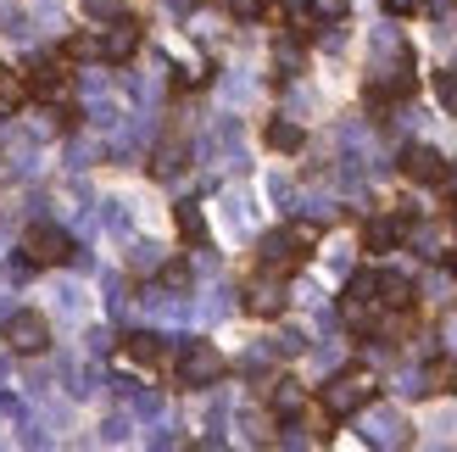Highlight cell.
<instances>
[{"mask_svg": "<svg viewBox=\"0 0 457 452\" xmlns=\"http://www.w3.org/2000/svg\"><path fill=\"white\" fill-rule=\"evenodd\" d=\"M374 397H379V374L357 364V369H340V374L329 380V386L318 391V408H324L329 419H352V414L369 408Z\"/></svg>", "mask_w": 457, "mask_h": 452, "instance_id": "6da1fadb", "label": "cell"}, {"mask_svg": "<svg viewBox=\"0 0 457 452\" xmlns=\"http://www.w3.org/2000/svg\"><path fill=\"white\" fill-rule=\"evenodd\" d=\"M318 246V223H285V230L262 235V252H257V268H273V274H295Z\"/></svg>", "mask_w": 457, "mask_h": 452, "instance_id": "7a4b0ae2", "label": "cell"}, {"mask_svg": "<svg viewBox=\"0 0 457 452\" xmlns=\"http://www.w3.org/2000/svg\"><path fill=\"white\" fill-rule=\"evenodd\" d=\"M223 352L218 347H207V341H190V347H179V357H173V380L185 391H201V386H218L223 380Z\"/></svg>", "mask_w": 457, "mask_h": 452, "instance_id": "3957f363", "label": "cell"}, {"mask_svg": "<svg viewBox=\"0 0 457 452\" xmlns=\"http://www.w3.org/2000/svg\"><path fill=\"white\" fill-rule=\"evenodd\" d=\"M22 263H34V268L73 263V235L56 230V223H29L22 230Z\"/></svg>", "mask_w": 457, "mask_h": 452, "instance_id": "277c9868", "label": "cell"}, {"mask_svg": "<svg viewBox=\"0 0 457 452\" xmlns=\"http://www.w3.org/2000/svg\"><path fill=\"white\" fill-rule=\"evenodd\" d=\"M285 307H290V285H285V274L257 268V280L245 285V313H251V319H279Z\"/></svg>", "mask_w": 457, "mask_h": 452, "instance_id": "5b68a950", "label": "cell"}, {"mask_svg": "<svg viewBox=\"0 0 457 452\" xmlns=\"http://www.w3.org/2000/svg\"><path fill=\"white\" fill-rule=\"evenodd\" d=\"M6 341H12V352H22V357H39L45 347H51V324H45L39 313L29 307V313H17V319L6 324Z\"/></svg>", "mask_w": 457, "mask_h": 452, "instance_id": "8992f818", "label": "cell"}, {"mask_svg": "<svg viewBox=\"0 0 457 452\" xmlns=\"http://www.w3.org/2000/svg\"><path fill=\"white\" fill-rule=\"evenodd\" d=\"M407 235H413V218H407V213H391V218H374L369 223V230H362V252H396V246L407 240Z\"/></svg>", "mask_w": 457, "mask_h": 452, "instance_id": "52a82bcc", "label": "cell"}, {"mask_svg": "<svg viewBox=\"0 0 457 452\" xmlns=\"http://www.w3.org/2000/svg\"><path fill=\"white\" fill-rule=\"evenodd\" d=\"M446 168H452V163H446L436 146H407V151H402V173L413 179V185H441Z\"/></svg>", "mask_w": 457, "mask_h": 452, "instance_id": "ba28073f", "label": "cell"}, {"mask_svg": "<svg viewBox=\"0 0 457 452\" xmlns=\"http://www.w3.org/2000/svg\"><path fill=\"white\" fill-rule=\"evenodd\" d=\"M134 51H140V22H134V17H118V22L101 34V62H129Z\"/></svg>", "mask_w": 457, "mask_h": 452, "instance_id": "9c48e42d", "label": "cell"}, {"mask_svg": "<svg viewBox=\"0 0 457 452\" xmlns=\"http://www.w3.org/2000/svg\"><path fill=\"white\" fill-rule=\"evenodd\" d=\"M123 364H140V369H162L168 364V347L162 341H156V335H129V341H123Z\"/></svg>", "mask_w": 457, "mask_h": 452, "instance_id": "30bf717a", "label": "cell"}, {"mask_svg": "<svg viewBox=\"0 0 457 452\" xmlns=\"http://www.w3.org/2000/svg\"><path fill=\"white\" fill-rule=\"evenodd\" d=\"M262 140H268V151H279V156H295L307 146V134H302V123H290V118H273L268 129H262Z\"/></svg>", "mask_w": 457, "mask_h": 452, "instance_id": "8fae6325", "label": "cell"}, {"mask_svg": "<svg viewBox=\"0 0 457 452\" xmlns=\"http://www.w3.org/2000/svg\"><path fill=\"white\" fill-rule=\"evenodd\" d=\"M34 96H29V73H17V67L0 62V112H22Z\"/></svg>", "mask_w": 457, "mask_h": 452, "instance_id": "7c38bea8", "label": "cell"}, {"mask_svg": "<svg viewBox=\"0 0 457 452\" xmlns=\"http://www.w3.org/2000/svg\"><path fill=\"white\" fill-rule=\"evenodd\" d=\"M374 302H379V307H413V280H407V274H385V268H379Z\"/></svg>", "mask_w": 457, "mask_h": 452, "instance_id": "4fadbf2b", "label": "cell"}, {"mask_svg": "<svg viewBox=\"0 0 457 452\" xmlns=\"http://www.w3.org/2000/svg\"><path fill=\"white\" fill-rule=\"evenodd\" d=\"M173 223H179V235H185V246H201V240H207V218H201L195 201H179V207H173Z\"/></svg>", "mask_w": 457, "mask_h": 452, "instance_id": "5bb4252c", "label": "cell"}, {"mask_svg": "<svg viewBox=\"0 0 457 452\" xmlns=\"http://www.w3.org/2000/svg\"><path fill=\"white\" fill-rule=\"evenodd\" d=\"M374 290H379V268H357L346 280V297L340 302H374Z\"/></svg>", "mask_w": 457, "mask_h": 452, "instance_id": "9a60e30c", "label": "cell"}, {"mask_svg": "<svg viewBox=\"0 0 457 452\" xmlns=\"http://www.w3.org/2000/svg\"><path fill=\"white\" fill-rule=\"evenodd\" d=\"M346 6H352V0H307V17L329 29V22H340V17H346Z\"/></svg>", "mask_w": 457, "mask_h": 452, "instance_id": "2e32d148", "label": "cell"}, {"mask_svg": "<svg viewBox=\"0 0 457 452\" xmlns=\"http://www.w3.org/2000/svg\"><path fill=\"white\" fill-rule=\"evenodd\" d=\"M62 56H67V62H89V56H101V39H89V34H73V39L62 45Z\"/></svg>", "mask_w": 457, "mask_h": 452, "instance_id": "e0dca14e", "label": "cell"}, {"mask_svg": "<svg viewBox=\"0 0 457 452\" xmlns=\"http://www.w3.org/2000/svg\"><path fill=\"white\" fill-rule=\"evenodd\" d=\"M273 408H279V414H295V408H302V386H295V380H279V391H273Z\"/></svg>", "mask_w": 457, "mask_h": 452, "instance_id": "ac0fdd59", "label": "cell"}, {"mask_svg": "<svg viewBox=\"0 0 457 452\" xmlns=\"http://www.w3.org/2000/svg\"><path fill=\"white\" fill-rule=\"evenodd\" d=\"M151 168H156V173H162V179H168V173H185V146H168V151H162V156H156V163H151Z\"/></svg>", "mask_w": 457, "mask_h": 452, "instance_id": "d6986e66", "label": "cell"}, {"mask_svg": "<svg viewBox=\"0 0 457 452\" xmlns=\"http://www.w3.org/2000/svg\"><path fill=\"white\" fill-rule=\"evenodd\" d=\"M436 96H441L446 112H457V79H452V73H436Z\"/></svg>", "mask_w": 457, "mask_h": 452, "instance_id": "ffe728a7", "label": "cell"}, {"mask_svg": "<svg viewBox=\"0 0 457 452\" xmlns=\"http://www.w3.org/2000/svg\"><path fill=\"white\" fill-rule=\"evenodd\" d=\"M223 6L235 12V17H245V22H251V17H262V12H268V0H223Z\"/></svg>", "mask_w": 457, "mask_h": 452, "instance_id": "44dd1931", "label": "cell"}, {"mask_svg": "<svg viewBox=\"0 0 457 452\" xmlns=\"http://www.w3.org/2000/svg\"><path fill=\"white\" fill-rule=\"evenodd\" d=\"M162 285H179V290H185V285H190V263H168V268H162Z\"/></svg>", "mask_w": 457, "mask_h": 452, "instance_id": "7402d4cb", "label": "cell"}, {"mask_svg": "<svg viewBox=\"0 0 457 452\" xmlns=\"http://www.w3.org/2000/svg\"><path fill=\"white\" fill-rule=\"evenodd\" d=\"M424 6V0H385V12H391V17H413Z\"/></svg>", "mask_w": 457, "mask_h": 452, "instance_id": "603a6c76", "label": "cell"}, {"mask_svg": "<svg viewBox=\"0 0 457 452\" xmlns=\"http://www.w3.org/2000/svg\"><path fill=\"white\" fill-rule=\"evenodd\" d=\"M446 268H452V280H457V246H452V252H446Z\"/></svg>", "mask_w": 457, "mask_h": 452, "instance_id": "cb8c5ba5", "label": "cell"}, {"mask_svg": "<svg viewBox=\"0 0 457 452\" xmlns=\"http://www.w3.org/2000/svg\"><path fill=\"white\" fill-rule=\"evenodd\" d=\"M285 6H290V12H307V0H285Z\"/></svg>", "mask_w": 457, "mask_h": 452, "instance_id": "d4e9b609", "label": "cell"}]
</instances>
